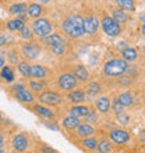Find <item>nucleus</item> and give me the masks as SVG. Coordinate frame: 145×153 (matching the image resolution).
Masks as SVG:
<instances>
[{
	"label": "nucleus",
	"instance_id": "19",
	"mask_svg": "<svg viewBox=\"0 0 145 153\" xmlns=\"http://www.w3.org/2000/svg\"><path fill=\"white\" fill-rule=\"evenodd\" d=\"M72 74H74V76H75L78 81H87L89 76L88 70L85 68L84 65H75L74 70H72Z\"/></svg>",
	"mask_w": 145,
	"mask_h": 153
},
{
	"label": "nucleus",
	"instance_id": "9",
	"mask_svg": "<svg viewBox=\"0 0 145 153\" xmlns=\"http://www.w3.org/2000/svg\"><path fill=\"white\" fill-rule=\"evenodd\" d=\"M109 137H110L112 142H114L117 145H123V143L130 141V134L126 129H113V131H110Z\"/></svg>",
	"mask_w": 145,
	"mask_h": 153
},
{
	"label": "nucleus",
	"instance_id": "37",
	"mask_svg": "<svg viewBox=\"0 0 145 153\" xmlns=\"http://www.w3.org/2000/svg\"><path fill=\"white\" fill-rule=\"evenodd\" d=\"M52 52L55 53V54H57V56H63V54H64V52H66V46L63 43L57 45V46H53Z\"/></svg>",
	"mask_w": 145,
	"mask_h": 153
},
{
	"label": "nucleus",
	"instance_id": "25",
	"mask_svg": "<svg viewBox=\"0 0 145 153\" xmlns=\"http://www.w3.org/2000/svg\"><path fill=\"white\" fill-rule=\"evenodd\" d=\"M45 42L49 45V46H57V45H61L63 43V39H61V36L59 35V33H50V35H48V36L43 38Z\"/></svg>",
	"mask_w": 145,
	"mask_h": 153
},
{
	"label": "nucleus",
	"instance_id": "8",
	"mask_svg": "<svg viewBox=\"0 0 145 153\" xmlns=\"http://www.w3.org/2000/svg\"><path fill=\"white\" fill-rule=\"evenodd\" d=\"M99 25H101V22L95 16H88L84 18V31L88 35L96 33L98 29H99Z\"/></svg>",
	"mask_w": 145,
	"mask_h": 153
},
{
	"label": "nucleus",
	"instance_id": "33",
	"mask_svg": "<svg viewBox=\"0 0 145 153\" xmlns=\"http://www.w3.org/2000/svg\"><path fill=\"white\" fill-rule=\"evenodd\" d=\"M43 82H40V81H31L29 82V89L34 91V92H42L43 91Z\"/></svg>",
	"mask_w": 145,
	"mask_h": 153
},
{
	"label": "nucleus",
	"instance_id": "14",
	"mask_svg": "<svg viewBox=\"0 0 145 153\" xmlns=\"http://www.w3.org/2000/svg\"><path fill=\"white\" fill-rule=\"evenodd\" d=\"M46 75H48V71H46V68H45L43 65H39V64L31 65L29 76H32V78H38V79H43Z\"/></svg>",
	"mask_w": 145,
	"mask_h": 153
},
{
	"label": "nucleus",
	"instance_id": "13",
	"mask_svg": "<svg viewBox=\"0 0 145 153\" xmlns=\"http://www.w3.org/2000/svg\"><path fill=\"white\" fill-rule=\"evenodd\" d=\"M92 134H95V129L91 124L88 123H82L77 127V135L80 138H87V137H92Z\"/></svg>",
	"mask_w": 145,
	"mask_h": 153
},
{
	"label": "nucleus",
	"instance_id": "16",
	"mask_svg": "<svg viewBox=\"0 0 145 153\" xmlns=\"http://www.w3.org/2000/svg\"><path fill=\"white\" fill-rule=\"evenodd\" d=\"M85 97H87V95H85L84 91H70L69 93V99L70 102H72V103H75V105H81V103H84Z\"/></svg>",
	"mask_w": 145,
	"mask_h": 153
},
{
	"label": "nucleus",
	"instance_id": "49",
	"mask_svg": "<svg viewBox=\"0 0 145 153\" xmlns=\"http://www.w3.org/2000/svg\"><path fill=\"white\" fill-rule=\"evenodd\" d=\"M144 52H145V49H144Z\"/></svg>",
	"mask_w": 145,
	"mask_h": 153
},
{
	"label": "nucleus",
	"instance_id": "4",
	"mask_svg": "<svg viewBox=\"0 0 145 153\" xmlns=\"http://www.w3.org/2000/svg\"><path fill=\"white\" fill-rule=\"evenodd\" d=\"M101 27L103 29V32L108 35V36H117L120 35V24L116 22L112 17H103L101 21Z\"/></svg>",
	"mask_w": 145,
	"mask_h": 153
},
{
	"label": "nucleus",
	"instance_id": "10",
	"mask_svg": "<svg viewBox=\"0 0 145 153\" xmlns=\"http://www.w3.org/2000/svg\"><path fill=\"white\" fill-rule=\"evenodd\" d=\"M13 148L16 152H24L27 148H28L29 142H28V138L25 134H17L16 137L13 138V142H11Z\"/></svg>",
	"mask_w": 145,
	"mask_h": 153
},
{
	"label": "nucleus",
	"instance_id": "35",
	"mask_svg": "<svg viewBox=\"0 0 145 153\" xmlns=\"http://www.w3.org/2000/svg\"><path fill=\"white\" fill-rule=\"evenodd\" d=\"M112 109H113V111L116 114H119V113H121V111H124V106L121 105L120 102H119V99H114L113 100V103H112Z\"/></svg>",
	"mask_w": 145,
	"mask_h": 153
},
{
	"label": "nucleus",
	"instance_id": "38",
	"mask_svg": "<svg viewBox=\"0 0 145 153\" xmlns=\"http://www.w3.org/2000/svg\"><path fill=\"white\" fill-rule=\"evenodd\" d=\"M96 121H98V114L95 113V111H91V110H89L88 116H87V123L93 124V123H96Z\"/></svg>",
	"mask_w": 145,
	"mask_h": 153
},
{
	"label": "nucleus",
	"instance_id": "29",
	"mask_svg": "<svg viewBox=\"0 0 145 153\" xmlns=\"http://www.w3.org/2000/svg\"><path fill=\"white\" fill-rule=\"evenodd\" d=\"M82 145H84V148H87V149L93 150L98 148V141L92 137H87L82 139Z\"/></svg>",
	"mask_w": 145,
	"mask_h": 153
},
{
	"label": "nucleus",
	"instance_id": "47",
	"mask_svg": "<svg viewBox=\"0 0 145 153\" xmlns=\"http://www.w3.org/2000/svg\"><path fill=\"white\" fill-rule=\"evenodd\" d=\"M3 142H4V139H3V137H1V134H0V146L3 145Z\"/></svg>",
	"mask_w": 145,
	"mask_h": 153
},
{
	"label": "nucleus",
	"instance_id": "11",
	"mask_svg": "<svg viewBox=\"0 0 145 153\" xmlns=\"http://www.w3.org/2000/svg\"><path fill=\"white\" fill-rule=\"evenodd\" d=\"M14 96H16V99L18 102H21V103H32L34 102L32 92L28 91L27 88H22V89H20V91L14 92Z\"/></svg>",
	"mask_w": 145,
	"mask_h": 153
},
{
	"label": "nucleus",
	"instance_id": "40",
	"mask_svg": "<svg viewBox=\"0 0 145 153\" xmlns=\"http://www.w3.org/2000/svg\"><path fill=\"white\" fill-rule=\"evenodd\" d=\"M22 88H25L24 85H21V84H17V85H13V92H17V91H20V89H22Z\"/></svg>",
	"mask_w": 145,
	"mask_h": 153
},
{
	"label": "nucleus",
	"instance_id": "6",
	"mask_svg": "<svg viewBox=\"0 0 145 153\" xmlns=\"http://www.w3.org/2000/svg\"><path fill=\"white\" fill-rule=\"evenodd\" d=\"M63 97L56 92H52V91H46V92H42L39 95V102L43 103V105H48V106H56V105H60Z\"/></svg>",
	"mask_w": 145,
	"mask_h": 153
},
{
	"label": "nucleus",
	"instance_id": "42",
	"mask_svg": "<svg viewBox=\"0 0 145 153\" xmlns=\"http://www.w3.org/2000/svg\"><path fill=\"white\" fill-rule=\"evenodd\" d=\"M4 45H6V38H4L3 35H0V48L4 46Z\"/></svg>",
	"mask_w": 145,
	"mask_h": 153
},
{
	"label": "nucleus",
	"instance_id": "23",
	"mask_svg": "<svg viewBox=\"0 0 145 153\" xmlns=\"http://www.w3.org/2000/svg\"><path fill=\"white\" fill-rule=\"evenodd\" d=\"M112 18L121 25V24H126V22H127V18H129V17H127L126 11H123L121 8H114L112 13Z\"/></svg>",
	"mask_w": 145,
	"mask_h": 153
},
{
	"label": "nucleus",
	"instance_id": "1",
	"mask_svg": "<svg viewBox=\"0 0 145 153\" xmlns=\"http://www.w3.org/2000/svg\"><path fill=\"white\" fill-rule=\"evenodd\" d=\"M63 29L64 32L72 39L84 36V18L81 16H70L67 17L63 22Z\"/></svg>",
	"mask_w": 145,
	"mask_h": 153
},
{
	"label": "nucleus",
	"instance_id": "24",
	"mask_svg": "<svg viewBox=\"0 0 145 153\" xmlns=\"http://www.w3.org/2000/svg\"><path fill=\"white\" fill-rule=\"evenodd\" d=\"M0 76L3 78L6 82H13L14 81V71L10 65H4L1 71H0Z\"/></svg>",
	"mask_w": 145,
	"mask_h": 153
},
{
	"label": "nucleus",
	"instance_id": "3",
	"mask_svg": "<svg viewBox=\"0 0 145 153\" xmlns=\"http://www.w3.org/2000/svg\"><path fill=\"white\" fill-rule=\"evenodd\" d=\"M52 29L53 27L50 24V21L46 20V18H38V20H35L32 22V32L39 38H45L50 35Z\"/></svg>",
	"mask_w": 145,
	"mask_h": 153
},
{
	"label": "nucleus",
	"instance_id": "43",
	"mask_svg": "<svg viewBox=\"0 0 145 153\" xmlns=\"http://www.w3.org/2000/svg\"><path fill=\"white\" fill-rule=\"evenodd\" d=\"M43 153H55V150L50 149V148H46V146H45V148H43Z\"/></svg>",
	"mask_w": 145,
	"mask_h": 153
},
{
	"label": "nucleus",
	"instance_id": "12",
	"mask_svg": "<svg viewBox=\"0 0 145 153\" xmlns=\"http://www.w3.org/2000/svg\"><path fill=\"white\" fill-rule=\"evenodd\" d=\"M95 105H96V110L99 113L106 114L110 110V107H112V102H110V99L108 96H102L99 99H96Z\"/></svg>",
	"mask_w": 145,
	"mask_h": 153
},
{
	"label": "nucleus",
	"instance_id": "41",
	"mask_svg": "<svg viewBox=\"0 0 145 153\" xmlns=\"http://www.w3.org/2000/svg\"><path fill=\"white\" fill-rule=\"evenodd\" d=\"M4 63H6V60H4V57H3V54H0V70L4 67Z\"/></svg>",
	"mask_w": 145,
	"mask_h": 153
},
{
	"label": "nucleus",
	"instance_id": "32",
	"mask_svg": "<svg viewBox=\"0 0 145 153\" xmlns=\"http://www.w3.org/2000/svg\"><path fill=\"white\" fill-rule=\"evenodd\" d=\"M87 89H88V93L91 96H95V95L101 92V85H99V82H91Z\"/></svg>",
	"mask_w": 145,
	"mask_h": 153
},
{
	"label": "nucleus",
	"instance_id": "39",
	"mask_svg": "<svg viewBox=\"0 0 145 153\" xmlns=\"http://www.w3.org/2000/svg\"><path fill=\"white\" fill-rule=\"evenodd\" d=\"M45 125L48 127V128H50V129H53V131H59V125H56L55 123H45Z\"/></svg>",
	"mask_w": 145,
	"mask_h": 153
},
{
	"label": "nucleus",
	"instance_id": "17",
	"mask_svg": "<svg viewBox=\"0 0 145 153\" xmlns=\"http://www.w3.org/2000/svg\"><path fill=\"white\" fill-rule=\"evenodd\" d=\"M34 111H35L38 116L43 117V118H55V113H53L50 109L45 107L42 105H35L34 106Z\"/></svg>",
	"mask_w": 145,
	"mask_h": 153
},
{
	"label": "nucleus",
	"instance_id": "21",
	"mask_svg": "<svg viewBox=\"0 0 145 153\" xmlns=\"http://www.w3.org/2000/svg\"><path fill=\"white\" fill-rule=\"evenodd\" d=\"M24 27H25V22L21 18H14V20H10L7 22L8 31H14V32H20Z\"/></svg>",
	"mask_w": 145,
	"mask_h": 153
},
{
	"label": "nucleus",
	"instance_id": "44",
	"mask_svg": "<svg viewBox=\"0 0 145 153\" xmlns=\"http://www.w3.org/2000/svg\"><path fill=\"white\" fill-rule=\"evenodd\" d=\"M140 21H141V22H144V24H145V11H142L141 14H140Z\"/></svg>",
	"mask_w": 145,
	"mask_h": 153
},
{
	"label": "nucleus",
	"instance_id": "15",
	"mask_svg": "<svg viewBox=\"0 0 145 153\" xmlns=\"http://www.w3.org/2000/svg\"><path fill=\"white\" fill-rule=\"evenodd\" d=\"M89 113V107L84 105H77L74 107L70 109V116L77 117V118H81V117H87Z\"/></svg>",
	"mask_w": 145,
	"mask_h": 153
},
{
	"label": "nucleus",
	"instance_id": "27",
	"mask_svg": "<svg viewBox=\"0 0 145 153\" xmlns=\"http://www.w3.org/2000/svg\"><path fill=\"white\" fill-rule=\"evenodd\" d=\"M27 6H25L24 3H18V4H14V6H11L10 7V14H14V16H22V14H25L27 13Z\"/></svg>",
	"mask_w": 145,
	"mask_h": 153
},
{
	"label": "nucleus",
	"instance_id": "20",
	"mask_svg": "<svg viewBox=\"0 0 145 153\" xmlns=\"http://www.w3.org/2000/svg\"><path fill=\"white\" fill-rule=\"evenodd\" d=\"M27 13H28V16L32 17V18H39L40 14L43 13V7H42L39 3H32L28 6Z\"/></svg>",
	"mask_w": 145,
	"mask_h": 153
},
{
	"label": "nucleus",
	"instance_id": "36",
	"mask_svg": "<svg viewBox=\"0 0 145 153\" xmlns=\"http://www.w3.org/2000/svg\"><path fill=\"white\" fill-rule=\"evenodd\" d=\"M116 116H117V120H119V123H120V124H123V125H127V124H129L130 117L127 116L124 111H121V113L116 114Z\"/></svg>",
	"mask_w": 145,
	"mask_h": 153
},
{
	"label": "nucleus",
	"instance_id": "22",
	"mask_svg": "<svg viewBox=\"0 0 145 153\" xmlns=\"http://www.w3.org/2000/svg\"><path fill=\"white\" fill-rule=\"evenodd\" d=\"M80 125V120L77 117H72V116H69L66 117L63 120V127L69 131H72V129H77V127Z\"/></svg>",
	"mask_w": 145,
	"mask_h": 153
},
{
	"label": "nucleus",
	"instance_id": "45",
	"mask_svg": "<svg viewBox=\"0 0 145 153\" xmlns=\"http://www.w3.org/2000/svg\"><path fill=\"white\" fill-rule=\"evenodd\" d=\"M38 1H39L40 4H46V3H49L50 0H38Z\"/></svg>",
	"mask_w": 145,
	"mask_h": 153
},
{
	"label": "nucleus",
	"instance_id": "46",
	"mask_svg": "<svg viewBox=\"0 0 145 153\" xmlns=\"http://www.w3.org/2000/svg\"><path fill=\"white\" fill-rule=\"evenodd\" d=\"M141 32H142V35L145 36V24H142V27H141Z\"/></svg>",
	"mask_w": 145,
	"mask_h": 153
},
{
	"label": "nucleus",
	"instance_id": "7",
	"mask_svg": "<svg viewBox=\"0 0 145 153\" xmlns=\"http://www.w3.org/2000/svg\"><path fill=\"white\" fill-rule=\"evenodd\" d=\"M22 54L27 60H35L36 57L40 54V48L39 45L35 42H27L22 46Z\"/></svg>",
	"mask_w": 145,
	"mask_h": 153
},
{
	"label": "nucleus",
	"instance_id": "2",
	"mask_svg": "<svg viewBox=\"0 0 145 153\" xmlns=\"http://www.w3.org/2000/svg\"><path fill=\"white\" fill-rule=\"evenodd\" d=\"M129 63L124 59H113L103 65V74L108 76H120L127 71Z\"/></svg>",
	"mask_w": 145,
	"mask_h": 153
},
{
	"label": "nucleus",
	"instance_id": "26",
	"mask_svg": "<svg viewBox=\"0 0 145 153\" xmlns=\"http://www.w3.org/2000/svg\"><path fill=\"white\" fill-rule=\"evenodd\" d=\"M117 99H119V102H120L124 107H130V106H133V103H134L133 96H131V93H129V92H124V93H121V95H119Z\"/></svg>",
	"mask_w": 145,
	"mask_h": 153
},
{
	"label": "nucleus",
	"instance_id": "48",
	"mask_svg": "<svg viewBox=\"0 0 145 153\" xmlns=\"http://www.w3.org/2000/svg\"><path fill=\"white\" fill-rule=\"evenodd\" d=\"M0 153H4V152H3V149H1V146H0Z\"/></svg>",
	"mask_w": 145,
	"mask_h": 153
},
{
	"label": "nucleus",
	"instance_id": "5",
	"mask_svg": "<svg viewBox=\"0 0 145 153\" xmlns=\"http://www.w3.org/2000/svg\"><path fill=\"white\" fill-rule=\"evenodd\" d=\"M77 84H78V79L74 76V74H69V73L61 74V75L57 78V85H59V88L63 89V91H67V92L72 91V89L77 86Z\"/></svg>",
	"mask_w": 145,
	"mask_h": 153
},
{
	"label": "nucleus",
	"instance_id": "30",
	"mask_svg": "<svg viewBox=\"0 0 145 153\" xmlns=\"http://www.w3.org/2000/svg\"><path fill=\"white\" fill-rule=\"evenodd\" d=\"M98 152L99 153H109L110 149H112V146H110V142L106 141V139H102L101 142H98Z\"/></svg>",
	"mask_w": 145,
	"mask_h": 153
},
{
	"label": "nucleus",
	"instance_id": "28",
	"mask_svg": "<svg viewBox=\"0 0 145 153\" xmlns=\"http://www.w3.org/2000/svg\"><path fill=\"white\" fill-rule=\"evenodd\" d=\"M116 4L121 10H127V11L134 10V0H116Z\"/></svg>",
	"mask_w": 145,
	"mask_h": 153
},
{
	"label": "nucleus",
	"instance_id": "34",
	"mask_svg": "<svg viewBox=\"0 0 145 153\" xmlns=\"http://www.w3.org/2000/svg\"><path fill=\"white\" fill-rule=\"evenodd\" d=\"M20 32H21L20 35H21V38H22V39H25V40H31V39H32V35H34V33H32V31H31V29L27 27V25H25L24 28L21 29Z\"/></svg>",
	"mask_w": 145,
	"mask_h": 153
},
{
	"label": "nucleus",
	"instance_id": "18",
	"mask_svg": "<svg viewBox=\"0 0 145 153\" xmlns=\"http://www.w3.org/2000/svg\"><path fill=\"white\" fill-rule=\"evenodd\" d=\"M121 56H123V59H124L127 63H131V61H135L138 57V53L135 49L133 48H124L123 50H121Z\"/></svg>",
	"mask_w": 145,
	"mask_h": 153
},
{
	"label": "nucleus",
	"instance_id": "31",
	"mask_svg": "<svg viewBox=\"0 0 145 153\" xmlns=\"http://www.w3.org/2000/svg\"><path fill=\"white\" fill-rule=\"evenodd\" d=\"M29 70H31V65L28 64V61H21V63H18V71L24 76H29Z\"/></svg>",
	"mask_w": 145,
	"mask_h": 153
}]
</instances>
